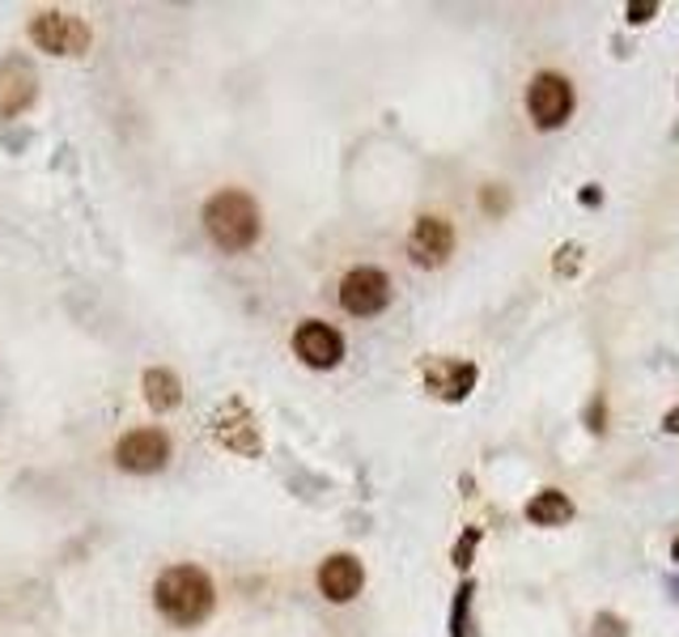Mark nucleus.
<instances>
[{"label":"nucleus","mask_w":679,"mask_h":637,"mask_svg":"<svg viewBox=\"0 0 679 637\" xmlns=\"http://www.w3.org/2000/svg\"><path fill=\"white\" fill-rule=\"evenodd\" d=\"M153 604L170 625L191 629L200 620H209L218 608V586L200 565H170L153 582Z\"/></svg>","instance_id":"1"},{"label":"nucleus","mask_w":679,"mask_h":637,"mask_svg":"<svg viewBox=\"0 0 679 637\" xmlns=\"http://www.w3.org/2000/svg\"><path fill=\"white\" fill-rule=\"evenodd\" d=\"M204 230L221 251H246L255 247L259 238V204L238 188H225V192L209 195L204 200Z\"/></svg>","instance_id":"2"},{"label":"nucleus","mask_w":679,"mask_h":637,"mask_svg":"<svg viewBox=\"0 0 679 637\" xmlns=\"http://www.w3.org/2000/svg\"><path fill=\"white\" fill-rule=\"evenodd\" d=\"M89 26H85L77 13H64V9H43L30 18V43L47 56H82L89 47Z\"/></svg>","instance_id":"3"},{"label":"nucleus","mask_w":679,"mask_h":637,"mask_svg":"<svg viewBox=\"0 0 679 637\" xmlns=\"http://www.w3.org/2000/svg\"><path fill=\"white\" fill-rule=\"evenodd\" d=\"M527 112L535 119L540 132H556L565 128V119L573 115V85L561 73H535L531 89H527Z\"/></svg>","instance_id":"4"},{"label":"nucleus","mask_w":679,"mask_h":637,"mask_svg":"<svg viewBox=\"0 0 679 637\" xmlns=\"http://www.w3.org/2000/svg\"><path fill=\"white\" fill-rule=\"evenodd\" d=\"M421 379H425V391L442 400V404H463L476 383H480V370L476 361L467 358H425L421 361Z\"/></svg>","instance_id":"5"},{"label":"nucleus","mask_w":679,"mask_h":637,"mask_svg":"<svg viewBox=\"0 0 679 637\" xmlns=\"http://www.w3.org/2000/svg\"><path fill=\"white\" fill-rule=\"evenodd\" d=\"M213 438H218L225 450H234V455H243V459H255L259 450H264V438H259V421L255 413L246 408L243 400H225L218 413H213Z\"/></svg>","instance_id":"6"},{"label":"nucleus","mask_w":679,"mask_h":637,"mask_svg":"<svg viewBox=\"0 0 679 637\" xmlns=\"http://www.w3.org/2000/svg\"><path fill=\"white\" fill-rule=\"evenodd\" d=\"M450 255H455V225L437 213L416 217L412 234H407V259L416 268H442Z\"/></svg>","instance_id":"7"},{"label":"nucleus","mask_w":679,"mask_h":637,"mask_svg":"<svg viewBox=\"0 0 679 637\" xmlns=\"http://www.w3.org/2000/svg\"><path fill=\"white\" fill-rule=\"evenodd\" d=\"M340 306L357 315V319H370L391 306V280L379 268H353L340 280Z\"/></svg>","instance_id":"8"},{"label":"nucleus","mask_w":679,"mask_h":637,"mask_svg":"<svg viewBox=\"0 0 679 637\" xmlns=\"http://www.w3.org/2000/svg\"><path fill=\"white\" fill-rule=\"evenodd\" d=\"M166 459H170V438L162 429H132L115 443V464L124 471H136V476L162 471Z\"/></svg>","instance_id":"9"},{"label":"nucleus","mask_w":679,"mask_h":637,"mask_svg":"<svg viewBox=\"0 0 679 637\" xmlns=\"http://www.w3.org/2000/svg\"><path fill=\"white\" fill-rule=\"evenodd\" d=\"M294 353L310 370H331V365H340V358H344V336L336 332L331 323H323V319H306V323H298V332H294Z\"/></svg>","instance_id":"10"},{"label":"nucleus","mask_w":679,"mask_h":637,"mask_svg":"<svg viewBox=\"0 0 679 637\" xmlns=\"http://www.w3.org/2000/svg\"><path fill=\"white\" fill-rule=\"evenodd\" d=\"M34 98H39L34 64H30L26 56L0 60V115H4V119H18Z\"/></svg>","instance_id":"11"},{"label":"nucleus","mask_w":679,"mask_h":637,"mask_svg":"<svg viewBox=\"0 0 679 637\" xmlns=\"http://www.w3.org/2000/svg\"><path fill=\"white\" fill-rule=\"evenodd\" d=\"M361 586H365V570H361V561L353 553H331L319 565V591H323V599H331V604L357 599Z\"/></svg>","instance_id":"12"},{"label":"nucleus","mask_w":679,"mask_h":637,"mask_svg":"<svg viewBox=\"0 0 679 637\" xmlns=\"http://www.w3.org/2000/svg\"><path fill=\"white\" fill-rule=\"evenodd\" d=\"M140 391H145V404H149L153 413H170V408H179V400H183V383H179V374L166 370V365L145 370V374H140Z\"/></svg>","instance_id":"13"},{"label":"nucleus","mask_w":679,"mask_h":637,"mask_svg":"<svg viewBox=\"0 0 679 637\" xmlns=\"http://www.w3.org/2000/svg\"><path fill=\"white\" fill-rule=\"evenodd\" d=\"M527 519L535 527H565L573 519V501L561 489H540L527 501Z\"/></svg>","instance_id":"14"},{"label":"nucleus","mask_w":679,"mask_h":637,"mask_svg":"<svg viewBox=\"0 0 679 637\" xmlns=\"http://www.w3.org/2000/svg\"><path fill=\"white\" fill-rule=\"evenodd\" d=\"M471 604H476V582L463 578L450 604V637H476V620H471Z\"/></svg>","instance_id":"15"},{"label":"nucleus","mask_w":679,"mask_h":637,"mask_svg":"<svg viewBox=\"0 0 679 637\" xmlns=\"http://www.w3.org/2000/svg\"><path fill=\"white\" fill-rule=\"evenodd\" d=\"M480 527H463L459 544H455V553H450V561H455V570H467L471 561H476V549H480Z\"/></svg>","instance_id":"16"},{"label":"nucleus","mask_w":679,"mask_h":637,"mask_svg":"<svg viewBox=\"0 0 679 637\" xmlns=\"http://www.w3.org/2000/svg\"><path fill=\"white\" fill-rule=\"evenodd\" d=\"M591 637H628V625L616 612H598L591 620Z\"/></svg>","instance_id":"17"},{"label":"nucleus","mask_w":679,"mask_h":637,"mask_svg":"<svg viewBox=\"0 0 679 637\" xmlns=\"http://www.w3.org/2000/svg\"><path fill=\"white\" fill-rule=\"evenodd\" d=\"M480 209H485L489 217H501V213L510 209V192H506V188H497V183H489V188L480 192Z\"/></svg>","instance_id":"18"},{"label":"nucleus","mask_w":679,"mask_h":637,"mask_svg":"<svg viewBox=\"0 0 679 637\" xmlns=\"http://www.w3.org/2000/svg\"><path fill=\"white\" fill-rule=\"evenodd\" d=\"M577 255H582V247H577V243H565V247L556 251V259H552L556 277H573V273H577V264H582Z\"/></svg>","instance_id":"19"},{"label":"nucleus","mask_w":679,"mask_h":637,"mask_svg":"<svg viewBox=\"0 0 679 637\" xmlns=\"http://www.w3.org/2000/svg\"><path fill=\"white\" fill-rule=\"evenodd\" d=\"M586 429H591V434H603V429H607V404H603V395H595L591 408H586Z\"/></svg>","instance_id":"20"},{"label":"nucleus","mask_w":679,"mask_h":637,"mask_svg":"<svg viewBox=\"0 0 679 637\" xmlns=\"http://www.w3.org/2000/svg\"><path fill=\"white\" fill-rule=\"evenodd\" d=\"M625 13H628V22H633V26H646L654 13H658V4H654V0H637V4H628Z\"/></svg>","instance_id":"21"},{"label":"nucleus","mask_w":679,"mask_h":637,"mask_svg":"<svg viewBox=\"0 0 679 637\" xmlns=\"http://www.w3.org/2000/svg\"><path fill=\"white\" fill-rule=\"evenodd\" d=\"M577 200H582L586 209H595V204H603V192H598L595 183H591V188H582V195H577Z\"/></svg>","instance_id":"22"},{"label":"nucleus","mask_w":679,"mask_h":637,"mask_svg":"<svg viewBox=\"0 0 679 637\" xmlns=\"http://www.w3.org/2000/svg\"><path fill=\"white\" fill-rule=\"evenodd\" d=\"M662 429H667V434H679V408H671V413L662 416Z\"/></svg>","instance_id":"23"},{"label":"nucleus","mask_w":679,"mask_h":637,"mask_svg":"<svg viewBox=\"0 0 679 637\" xmlns=\"http://www.w3.org/2000/svg\"><path fill=\"white\" fill-rule=\"evenodd\" d=\"M671 561L679 565V535H676V544H671Z\"/></svg>","instance_id":"24"}]
</instances>
